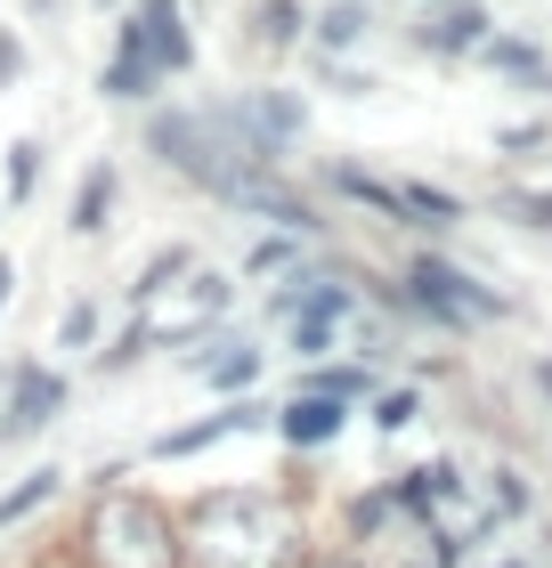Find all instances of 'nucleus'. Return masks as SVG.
<instances>
[{"label": "nucleus", "instance_id": "ddd939ff", "mask_svg": "<svg viewBox=\"0 0 552 568\" xmlns=\"http://www.w3.org/2000/svg\"><path fill=\"white\" fill-rule=\"evenodd\" d=\"M350 415H358V406H341V398H318V390H293V398L277 406V423H269V430H277L293 455H325V447H341Z\"/></svg>", "mask_w": 552, "mask_h": 568}, {"label": "nucleus", "instance_id": "aec40b11", "mask_svg": "<svg viewBox=\"0 0 552 568\" xmlns=\"http://www.w3.org/2000/svg\"><path fill=\"white\" fill-rule=\"evenodd\" d=\"M188 268H195V244H154L147 261H139V276H130V301H139V308H147V301H163Z\"/></svg>", "mask_w": 552, "mask_h": 568}, {"label": "nucleus", "instance_id": "bb28decb", "mask_svg": "<svg viewBox=\"0 0 552 568\" xmlns=\"http://www.w3.org/2000/svg\"><path fill=\"white\" fill-rule=\"evenodd\" d=\"M382 520H399V496H390V479L382 487H365V496H350V545H365Z\"/></svg>", "mask_w": 552, "mask_h": 568}, {"label": "nucleus", "instance_id": "b1692460", "mask_svg": "<svg viewBox=\"0 0 552 568\" xmlns=\"http://www.w3.org/2000/svg\"><path fill=\"white\" fill-rule=\"evenodd\" d=\"M309 73H318V90H333V98H374L382 90V73L358 65V58H318V49H309Z\"/></svg>", "mask_w": 552, "mask_h": 568}, {"label": "nucleus", "instance_id": "f257e3e1", "mask_svg": "<svg viewBox=\"0 0 552 568\" xmlns=\"http://www.w3.org/2000/svg\"><path fill=\"white\" fill-rule=\"evenodd\" d=\"M195 568H301V511L269 487H212L179 511Z\"/></svg>", "mask_w": 552, "mask_h": 568}, {"label": "nucleus", "instance_id": "e433bc0d", "mask_svg": "<svg viewBox=\"0 0 552 568\" xmlns=\"http://www.w3.org/2000/svg\"><path fill=\"white\" fill-rule=\"evenodd\" d=\"M0 374H9V366H0Z\"/></svg>", "mask_w": 552, "mask_h": 568}, {"label": "nucleus", "instance_id": "72a5a7b5", "mask_svg": "<svg viewBox=\"0 0 552 568\" xmlns=\"http://www.w3.org/2000/svg\"><path fill=\"white\" fill-rule=\"evenodd\" d=\"M24 17H58V0H24Z\"/></svg>", "mask_w": 552, "mask_h": 568}, {"label": "nucleus", "instance_id": "39448f33", "mask_svg": "<svg viewBox=\"0 0 552 568\" xmlns=\"http://www.w3.org/2000/svg\"><path fill=\"white\" fill-rule=\"evenodd\" d=\"M318 187H325L333 203H350V212H365V220L407 227V236H446V227L471 220V203H463L455 187H439V179L374 171V163H358V154H333V163H318Z\"/></svg>", "mask_w": 552, "mask_h": 568}, {"label": "nucleus", "instance_id": "4468645a", "mask_svg": "<svg viewBox=\"0 0 552 568\" xmlns=\"http://www.w3.org/2000/svg\"><path fill=\"white\" fill-rule=\"evenodd\" d=\"M114 203H122V171L98 154V163L73 179V203H66V236H82V244H98L114 227Z\"/></svg>", "mask_w": 552, "mask_h": 568}, {"label": "nucleus", "instance_id": "6e6552de", "mask_svg": "<svg viewBox=\"0 0 552 568\" xmlns=\"http://www.w3.org/2000/svg\"><path fill=\"white\" fill-rule=\"evenodd\" d=\"M66 398H73V382L49 357H9V374H0V447H33L66 415Z\"/></svg>", "mask_w": 552, "mask_h": 568}, {"label": "nucleus", "instance_id": "c756f323", "mask_svg": "<svg viewBox=\"0 0 552 568\" xmlns=\"http://www.w3.org/2000/svg\"><path fill=\"white\" fill-rule=\"evenodd\" d=\"M17 73H24V33H17V24H0V90H9Z\"/></svg>", "mask_w": 552, "mask_h": 568}, {"label": "nucleus", "instance_id": "1a4fd4ad", "mask_svg": "<svg viewBox=\"0 0 552 568\" xmlns=\"http://www.w3.org/2000/svg\"><path fill=\"white\" fill-rule=\"evenodd\" d=\"M488 33H495V0H423L407 17V49L431 65H471Z\"/></svg>", "mask_w": 552, "mask_h": 568}, {"label": "nucleus", "instance_id": "a211bd4d", "mask_svg": "<svg viewBox=\"0 0 552 568\" xmlns=\"http://www.w3.org/2000/svg\"><path fill=\"white\" fill-rule=\"evenodd\" d=\"M293 390H318V398H341V406H365L382 390V374L365 366V357H318V366H301Z\"/></svg>", "mask_w": 552, "mask_h": 568}, {"label": "nucleus", "instance_id": "412c9836", "mask_svg": "<svg viewBox=\"0 0 552 568\" xmlns=\"http://www.w3.org/2000/svg\"><path fill=\"white\" fill-rule=\"evenodd\" d=\"M309 261V236H284V227H260L252 236V252H244V276L260 284V276H293Z\"/></svg>", "mask_w": 552, "mask_h": 568}, {"label": "nucleus", "instance_id": "7ed1b4c3", "mask_svg": "<svg viewBox=\"0 0 552 568\" xmlns=\"http://www.w3.org/2000/svg\"><path fill=\"white\" fill-rule=\"evenodd\" d=\"M73 568H188L179 511L147 487H98L73 536Z\"/></svg>", "mask_w": 552, "mask_h": 568}, {"label": "nucleus", "instance_id": "9d476101", "mask_svg": "<svg viewBox=\"0 0 552 568\" xmlns=\"http://www.w3.org/2000/svg\"><path fill=\"white\" fill-rule=\"evenodd\" d=\"M269 423H277V406H269V398H228V406H212V415H195V423H179V430H154V438H147V463L212 455V447H228V438L269 430Z\"/></svg>", "mask_w": 552, "mask_h": 568}, {"label": "nucleus", "instance_id": "f8f14e48", "mask_svg": "<svg viewBox=\"0 0 552 568\" xmlns=\"http://www.w3.org/2000/svg\"><path fill=\"white\" fill-rule=\"evenodd\" d=\"M188 374L203 382V390H220V398H252L260 382H269V349L244 342V333H212V342L188 357Z\"/></svg>", "mask_w": 552, "mask_h": 568}, {"label": "nucleus", "instance_id": "cd10ccee", "mask_svg": "<svg viewBox=\"0 0 552 568\" xmlns=\"http://www.w3.org/2000/svg\"><path fill=\"white\" fill-rule=\"evenodd\" d=\"M147 349H154V333H147V317H139V325H122L114 342H98V374H130Z\"/></svg>", "mask_w": 552, "mask_h": 568}, {"label": "nucleus", "instance_id": "f704fd0d", "mask_svg": "<svg viewBox=\"0 0 552 568\" xmlns=\"http://www.w3.org/2000/svg\"><path fill=\"white\" fill-rule=\"evenodd\" d=\"M90 9H107V17H122V0H90Z\"/></svg>", "mask_w": 552, "mask_h": 568}, {"label": "nucleus", "instance_id": "393cba45", "mask_svg": "<svg viewBox=\"0 0 552 568\" xmlns=\"http://www.w3.org/2000/svg\"><path fill=\"white\" fill-rule=\"evenodd\" d=\"M495 220L529 227V236H552V187H504L495 195Z\"/></svg>", "mask_w": 552, "mask_h": 568}, {"label": "nucleus", "instance_id": "2eb2a0df", "mask_svg": "<svg viewBox=\"0 0 552 568\" xmlns=\"http://www.w3.org/2000/svg\"><path fill=\"white\" fill-rule=\"evenodd\" d=\"M301 41H309V0H244V49H260L277 65Z\"/></svg>", "mask_w": 552, "mask_h": 568}, {"label": "nucleus", "instance_id": "423d86ee", "mask_svg": "<svg viewBox=\"0 0 552 568\" xmlns=\"http://www.w3.org/2000/svg\"><path fill=\"white\" fill-rule=\"evenodd\" d=\"M220 106V122L235 131V146L252 154V163H293V146L309 139V98L301 90H284V82H252V90H228V98H212Z\"/></svg>", "mask_w": 552, "mask_h": 568}, {"label": "nucleus", "instance_id": "c9c22d12", "mask_svg": "<svg viewBox=\"0 0 552 568\" xmlns=\"http://www.w3.org/2000/svg\"><path fill=\"white\" fill-rule=\"evenodd\" d=\"M495 568H536V560H495Z\"/></svg>", "mask_w": 552, "mask_h": 568}, {"label": "nucleus", "instance_id": "20e7f679", "mask_svg": "<svg viewBox=\"0 0 552 568\" xmlns=\"http://www.w3.org/2000/svg\"><path fill=\"white\" fill-rule=\"evenodd\" d=\"M399 293H407V325H423V333H446V342H471L480 325H504L520 317V301L512 293H495L488 276H471L455 252H399Z\"/></svg>", "mask_w": 552, "mask_h": 568}, {"label": "nucleus", "instance_id": "a878e982", "mask_svg": "<svg viewBox=\"0 0 552 568\" xmlns=\"http://www.w3.org/2000/svg\"><path fill=\"white\" fill-rule=\"evenodd\" d=\"M98 333H107V317H98V301H66L58 308V349H98Z\"/></svg>", "mask_w": 552, "mask_h": 568}, {"label": "nucleus", "instance_id": "f03ea898", "mask_svg": "<svg viewBox=\"0 0 552 568\" xmlns=\"http://www.w3.org/2000/svg\"><path fill=\"white\" fill-rule=\"evenodd\" d=\"M139 146L179 179V187H195L203 203H228V195L260 171L252 154L235 146V131L220 122L212 98H154L147 122H139Z\"/></svg>", "mask_w": 552, "mask_h": 568}, {"label": "nucleus", "instance_id": "0eeeda50", "mask_svg": "<svg viewBox=\"0 0 552 568\" xmlns=\"http://www.w3.org/2000/svg\"><path fill=\"white\" fill-rule=\"evenodd\" d=\"M114 41H130V49H139V58H147L154 73H163V82H188V73L203 65V41H195L188 0H122Z\"/></svg>", "mask_w": 552, "mask_h": 568}, {"label": "nucleus", "instance_id": "5701e85b", "mask_svg": "<svg viewBox=\"0 0 552 568\" xmlns=\"http://www.w3.org/2000/svg\"><path fill=\"white\" fill-rule=\"evenodd\" d=\"M365 406H374V430H382V438H399V430L423 423V390H414V382H382Z\"/></svg>", "mask_w": 552, "mask_h": 568}, {"label": "nucleus", "instance_id": "c85d7f7f", "mask_svg": "<svg viewBox=\"0 0 552 568\" xmlns=\"http://www.w3.org/2000/svg\"><path fill=\"white\" fill-rule=\"evenodd\" d=\"M552 146V122L536 114V122H504V131H495V154H504V163H536V154Z\"/></svg>", "mask_w": 552, "mask_h": 568}, {"label": "nucleus", "instance_id": "f3484780", "mask_svg": "<svg viewBox=\"0 0 552 568\" xmlns=\"http://www.w3.org/2000/svg\"><path fill=\"white\" fill-rule=\"evenodd\" d=\"M163 90H171V82H163V73H154L130 41L107 49V65H98V98H107V106H154Z\"/></svg>", "mask_w": 552, "mask_h": 568}, {"label": "nucleus", "instance_id": "9b49d317", "mask_svg": "<svg viewBox=\"0 0 552 568\" xmlns=\"http://www.w3.org/2000/svg\"><path fill=\"white\" fill-rule=\"evenodd\" d=\"M480 73H495V82H504L512 98H552V49L536 41V33H520V24H495V33L480 41V58H471Z\"/></svg>", "mask_w": 552, "mask_h": 568}, {"label": "nucleus", "instance_id": "4be33fe9", "mask_svg": "<svg viewBox=\"0 0 552 568\" xmlns=\"http://www.w3.org/2000/svg\"><path fill=\"white\" fill-rule=\"evenodd\" d=\"M41 139H17L9 146V163H0V203H33L41 195Z\"/></svg>", "mask_w": 552, "mask_h": 568}, {"label": "nucleus", "instance_id": "2f4dec72", "mask_svg": "<svg viewBox=\"0 0 552 568\" xmlns=\"http://www.w3.org/2000/svg\"><path fill=\"white\" fill-rule=\"evenodd\" d=\"M301 568H365V560H358V552H309Z\"/></svg>", "mask_w": 552, "mask_h": 568}, {"label": "nucleus", "instance_id": "dca6fc26", "mask_svg": "<svg viewBox=\"0 0 552 568\" xmlns=\"http://www.w3.org/2000/svg\"><path fill=\"white\" fill-rule=\"evenodd\" d=\"M365 41H374V0H325V9H309V49L318 58H358Z\"/></svg>", "mask_w": 552, "mask_h": 568}, {"label": "nucleus", "instance_id": "7c9ffc66", "mask_svg": "<svg viewBox=\"0 0 552 568\" xmlns=\"http://www.w3.org/2000/svg\"><path fill=\"white\" fill-rule=\"evenodd\" d=\"M529 390L544 398V415H552V357H529Z\"/></svg>", "mask_w": 552, "mask_h": 568}, {"label": "nucleus", "instance_id": "6ab92c4d", "mask_svg": "<svg viewBox=\"0 0 552 568\" xmlns=\"http://www.w3.org/2000/svg\"><path fill=\"white\" fill-rule=\"evenodd\" d=\"M58 487H66V471H58V463H41V471H24V479L9 487V496H0V536H9V528H24V520H33V511H49V504H58Z\"/></svg>", "mask_w": 552, "mask_h": 568}, {"label": "nucleus", "instance_id": "473e14b6", "mask_svg": "<svg viewBox=\"0 0 552 568\" xmlns=\"http://www.w3.org/2000/svg\"><path fill=\"white\" fill-rule=\"evenodd\" d=\"M9 293H17V261L0 252V308H9Z\"/></svg>", "mask_w": 552, "mask_h": 568}]
</instances>
